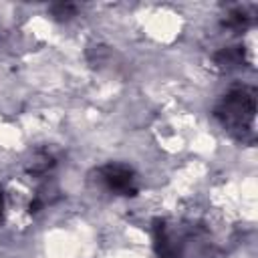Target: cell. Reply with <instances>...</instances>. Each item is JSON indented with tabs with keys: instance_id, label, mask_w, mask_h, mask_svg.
Segmentation results:
<instances>
[{
	"instance_id": "cell-3",
	"label": "cell",
	"mask_w": 258,
	"mask_h": 258,
	"mask_svg": "<svg viewBox=\"0 0 258 258\" xmlns=\"http://www.w3.org/2000/svg\"><path fill=\"white\" fill-rule=\"evenodd\" d=\"M0 216H2V196H0Z\"/></svg>"
},
{
	"instance_id": "cell-2",
	"label": "cell",
	"mask_w": 258,
	"mask_h": 258,
	"mask_svg": "<svg viewBox=\"0 0 258 258\" xmlns=\"http://www.w3.org/2000/svg\"><path fill=\"white\" fill-rule=\"evenodd\" d=\"M105 183L115 191H131L133 189V173L123 165H109L103 169Z\"/></svg>"
},
{
	"instance_id": "cell-1",
	"label": "cell",
	"mask_w": 258,
	"mask_h": 258,
	"mask_svg": "<svg viewBox=\"0 0 258 258\" xmlns=\"http://www.w3.org/2000/svg\"><path fill=\"white\" fill-rule=\"evenodd\" d=\"M222 115L224 121L236 127H244L246 121L252 123L254 119V97L246 89H236L232 91L222 105Z\"/></svg>"
}]
</instances>
